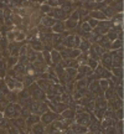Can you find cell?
<instances>
[{
	"mask_svg": "<svg viewBox=\"0 0 124 134\" xmlns=\"http://www.w3.org/2000/svg\"><path fill=\"white\" fill-rule=\"evenodd\" d=\"M21 113V108L18 104H9L5 108V114L9 118H15Z\"/></svg>",
	"mask_w": 124,
	"mask_h": 134,
	"instance_id": "6da1fadb",
	"label": "cell"
},
{
	"mask_svg": "<svg viewBox=\"0 0 124 134\" xmlns=\"http://www.w3.org/2000/svg\"><path fill=\"white\" fill-rule=\"evenodd\" d=\"M75 118L77 120V124H81L83 127H89V124H91V118L87 113H77L75 115Z\"/></svg>",
	"mask_w": 124,
	"mask_h": 134,
	"instance_id": "7a4b0ae2",
	"label": "cell"
},
{
	"mask_svg": "<svg viewBox=\"0 0 124 134\" xmlns=\"http://www.w3.org/2000/svg\"><path fill=\"white\" fill-rule=\"evenodd\" d=\"M29 92H30V94H31L35 99H43V98H45L43 91H41V90L38 88L36 83H33V85H31V86H30Z\"/></svg>",
	"mask_w": 124,
	"mask_h": 134,
	"instance_id": "3957f363",
	"label": "cell"
},
{
	"mask_svg": "<svg viewBox=\"0 0 124 134\" xmlns=\"http://www.w3.org/2000/svg\"><path fill=\"white\" fill-rule=\"evenodd\" d=\"M57 118V114L55 113V112H45L42 114V117H41V120H42L43 124H50L51 122H53V120Z\"/></svg>",
	"mask_w": 124,
	"mask_h": 134,
	"instance_id": "277c9868",
	"label": "cell"
},
{
	"mask_svg": "<svg viewBox=\"0 0 124 134\" xmlns=\"http://www.w3.org/2000/svg\"><path fill=\"white\" fill-rule=\"evenodd\" d=\"M102 65L104 68H110L112 67V53H104L102 55Z\"/></svg>",
	"mask_w": 124,
	"mask_h": 134,
	"instance_id": "5b68a950",
	"label": "cell"
},
{
	"mask_svg": "<svg viewBox=\"0 0 124 134\" xmlns=\"http://www.w3.org/2000/svg\"><path fill=\"white\" fill-rule=\"evenodd\" d=\"M71 129L73 130V134H83L87 132V127H83L81 124H73L71 125Z\"/></svg>",
	"mask_w": 124,
	"mask_h": 134,
	"instance_id": "8992f818",
	"label": "cell"
},
{
	"mask_svg": "<svg viewBox=\"0 0 124 134\" xmlns=\"http://www.w3.org/2000/svg\"><path fill=\"white\" fill-rule=\"evenodd\" d=\"M38 120H40V117H38L37 114H30L29 117H27V120H26V125H27V127H31V125L38 123Z\"/></svg>",
	"mask_w": 124,
	"mask_h": 134,
	"instance_id": "52a82bcc",
	"label": "cell"
},
{
	"mask_svg": "<svg viewBox=\"0 0 124 134\" xmlns=\"http://www.w3.org/2000/svg\"><path fill=\"white\" fill-rule=\"evenodd\" d=\"M32 133L33 134H45V127L42 123H36L32 125Z\"/></svg>",
	"mask_w": 124,
	"mask_h": 134,
	"instance_id": "ba28073f",
	"label": "cell"
},
{
	"mask_svg": "<svg viewBox=\"0 0 124 134\" xmlns=\"http://www.w3.org/2000/svg\"><path fill=\"white\" fill-rule=\"evenodd\" d=\"M36 85H37V87L41 90V91H47V88L51 86L47 80H41V78L37 80V83H36Z\"/></svg>",
	"mask_w": 124,
	"mask_h": 134,
	"instance_id": "9c48e42d",
	"label": "cell"
},
{
	"mask_svg": "<svg viewBox=\"0 0 124 134\" xmlns=\"http://www.w3.org/2000/svg\"><path fill=\"white\" fill-rule=\"evenodd\" d=\"M73 118H75V112L72 109H65L60 117V119H73Z\"/></svg>",
	"mask_w": 124,
	"mask_h": 134,
	"instance_id": "30bf717a",
	"label": "cell"
},
{
	"mask_svg": "<svg viewBox=\"0 0 124 134\" xmlns=\"http://www.w3.org/2000/svg\"><path fill=\"white\" fill-rule=\"evenodd\" d=\"M61 53L56 51V50H52V52H51V61H52L55 65H58V63L61 62Z\"/></svg>",
	"mask_w": 124,
	"mask_h": 134,
	"instance_id": "8fae6325",
	"label": "cell"
},
{
	"mask_svg": "<svg viewBox=\"0 0 124 134\" xmlns=\"http://www.w3.org/2000/svg\"><path fill=\"white\" fill-rule=\"evenodd\" d=\"M89 90H91L93 93H94L95 96H102L100 94V92H102V90H100V87L99 85H98V81L97 82H93V83H91V86H89Z\"/></svg>",
	"mask_w": 124,
	"mask_h": 134,
	"instance_id": "7c38bea8",
	"label": "cell"
},
{
	"mask_svg": "<svg viewBox=\"0 0 124 134\" xmlns=\"http://www.w3.org/2000/svg\"><path fill=\"white\" fill-rule=\"evenodd\" d=\"M66 13L63 11L62 9H58V10H55L53 13H51L50 14V18H52V16H55V18H57V19H60V20H62V19H65L66 18Z\"/></svg>",
	"mask_w": 124,
	"mask_h": 134,
	"instance_id": "4fadbf2b",
	"label": "cell"
},
{
	"mask_svg": "<svg viewBox=\"0 0 124 134\" xmlns=\"http://www.w3.org/2000/svg\"><path fill=\"white\" fill-rule=\"evenodd\" d=\"M91 16H92V19H94V20H105V16L104 14L102 13V11H98V10H93L91 13Z\"/></svg>",
	"mask_w": 124,
	"mask_h": 134,
	"instance_id": "5bb4252c",
	"label": "cell"
},
{
	"mask_svg": "<svg viewBox=\"0 0 124 134\" xmlns=\"http://www.w3.org/2000/svg\"><path fill=\"white\" fill-rule=\"evenodd\" d=\"M102 13H103V14H104V16L105 18H113V16H115V10H113L112 9V8H110V6H108V8H104V10H103V11H102Z\"/></svg>",
	"mask_w": 124,
	"mask_h": 134,
	"instance_id": "9a60e30c",
	"label": "cell"
},
{
	"mask_svg": "<svg viewBox=\"0 0 124 134\" xmlns=\"http://www.w3.org/2000/svg\"><path fill=\"white\" fill-rule=\"evenodd\" d=\"M56 24V19H52V18H43V21H42V25L46 26V27H50V26H53Z\"/></svg>",
	"mask_w": 124,
	"mask_h": 134,
	"instance_id": "2e32d148",
	"label": "cell"
},
{
	"mask_svg": "<svg viewBox=\"0 0 124 134\" xmlns=\"http://www.w3.org/2000/svg\"><path fill=\"white\" fill-rule=\"evenodd\" d=\"M5 83H6V86H8V88L9 90H14L15 88V83H16V80H14L13 77H6L5 78Z\"/></svg>",
	"mask_w": 124,
	"mask_h": 134,
	"instance_id": "e0dca14e",
	"label": "cell"
},
{
	"mask_svg": "<svg viewBox=\"0 0 124 134\" xmlns=\"http://www.w3.org/2000/svg\"><path fill=\"white\" fill-rule=\"evenodd\" d=\"M87 85H88V82H87L86 78H82V80H80V81L76 83V88L77 91H82L83 88H86Z\"/></svg>",
	"mask_w": 124,
	"mask_h": 134,
	"instance_id": "ac0fdd59",
	"label": "cell"
},
{
	"mask_svg": "<svg viewBox=\"0 0 124 134\" xmlns=\"http://www.w3.org/2000/svg\"><path fill=\"white\" fill-rule=\"evenodd\" d=\"M65 29H66L65 23H62V21H56V24L53 25V31H56V32H62Z\"/></svg>",
	"mask_w": 124,
	"mask_h": 134,
	"instance_id": "d6986e66",
	"label": "cell"
},
{
	"mask_svg": "<svg viewBox=\"0 0 124 134\" xmlns=\"http://www.w3.org/2000/svg\"><path fill=\"white\" fill-rule=\"evenodd\" d=\"M98 85H99V87H100V90H102V91H107V90L109 88V81L103 80V78L98 82Z\"/></svg>",
	"mask_w": 124,
	"mask_h": 134,
	"instance_id": "ffe728a7",
	"label": "cell"
},
{
	"mask_svg": "<svg viewBox=\"0 0 124 134\" xmlns=\"http://www.w3.org/2000/svg\"><path fill=\"white\" fill-rule=\"evenodd\" d=\"M113 124H114V120L112 119V118H107V117H105L104 119H103V122H102V125H103V128L113 127Z\"/></svg>",
	"mask_w": 124,
	"mask_h": 134,
	"instance_id": "44dd1931",
	"label": "cell"
},
{
	"mask_svg": "<svg viewBox=\"0 0 124 134\" xmlns=\"http://www.w3.org/2000/svg\"><path fill=\"white\" fill-rule=\"evenodd\" d=\"M80 51H87L89 48V41L87 40H81V43H80Z\"/></svg>",
	"mask_w": 124,
	"mask_h": 134,
	"instance_id": "7402d4cb",
	"label": "cell"
},
{
	"mask_svg": "<svg viewBox=\"0 0 124 134\" xmlns=\"http://www.w3.org/2000/svg\"><path fill=\"white\" fill-rule=\"evenodd\" d=\"M31 48H35V50H43V46L42 43H41V41H36V40H33V41H31Z\"/></svg>",
	"mask_w": 124,
	"mask_h": 134,
	"instance_id": "603a6c76",
	"label": "cell"
},
{
	"mask_svg": "<svg viewBox=\"0 0 124 134\" xmlns=\"http://www.w3.org/2000/svg\"><path fill=\"white\" fill-rule=\"evenodd\" d=\"M42 58H43V61H46L47 62V65H50V63L52 62L51 61V55H50V52H48L47 50H43V52H42Z\"/></svg>",
	"mask_w": 124,
	"mask_h": 134,
	"instance_id": "cb8c5ba5",
	"label": "cell"
},
{
	"mask_svg": "<svg viewBox=\"0 0 124 134\" xmlns=\"http://www.w3.org/2000/svg\"><path fill=\"white\" fill-rule=\"evenodd\" d=\"M113 73H114V77L122 78V75H123V70H122V67H114V68H113Z\"/></svg>",
	"mask_w": 124,
	"mask_h": 134,
	"instance_id": "d4e9b609",
	"label": "cell"
},
{
	"mask_svg": "<svg viewBox=\"0 0 124 134\" xmlns=\"http://www.w3.org/2000/svg\"><path fill=\"white\" fill-rule=\"evenodd\" d=\"M76 25H77L76 21H73V20H71V19H68L66 23H65V27H67V29H73V27H76Z\"/></svg>",
	"mask_w": 124,
	"mask_h": 134,
	"instance_id": "484cf974",
	"label": "cell"
},
{
	"mask_svg": "<svg viewBox=\"0 0 124 134\" xmlns=\"http://www.w3.org/2000/svg\"><path fill=\"white\" fill-rule=\"evenodd\" d=\"M122 41L120 40H114L113 41V43L110 45V48H113V50H115V48H122Z\"/></svg>",
	"mask_w": 124,
	"mask_h": 134,
	"instance_id": "4316f807",
	"label": "cell"
},
{
	"mask_svg": "<svg viewBox=\"0 0 124 134\" xmlns=\"http://www.w3.org/2000/svg\"><path fill=\"white\" fill-rule=\"evenodd\" d=\"M105 98H107V99H112V98H114V92H113V88H112V87L108 88V90L105 91Z\"/></svg>",
	"mask_w": 124,
	"mask_h": 134,
	"instance_id": "83f0119b",
	"label": "cell"
},
{
	"mask_svg": "<svg viewBox=\"0 0 124 134\" xmlns=\"http://www.w3.org/2000/svg\"><path fill=\"white\" fill-rule=\"evenodd\" d=\"M88 67L91 68V70H94V68H97L98 67V63H97V61H94V60H92V58H88Z\"/></svg>",
	"mask_w": 124,
	"mask_h": 134,
	"instance_id": "f1b7e54d",
	"label": "cell"
},
{
	"mask_svg": "<svg viewBox=\"0 0 124 134\" xmlns=\"http://www.w3.org/2000/svg\"><path fill=\"white\" fill-rule=\"evenodd\" d=\"M82 30H83L84 32H89L92 29H91V26L88 25V23H84V24L82 25Z\"/></svg>",
	"mask_w": 124,
	"mask_h": 134,
	"instance_id": "f546056e",
	"label": "cell"
},
{
	"mask_svg": "<svg viewBox=\"0 0 124 134\" xmlns=\"http://www.w3.org/2000/svg\"><path fill=\"white\" fill-rule=\"evenodd\" d=\"M105 134H117L115 133V128L114 127H108V128H105Z\"/></svg>",
	"mask_w": 124,
	"mask_h": 134,
	"instance_id": "4dcf8cb0",
	"label": "cell"
},
{
	"mask_svg": "<svg viewBox=\"0 0 124 134\" xmlns=\"http://www.w3.org/2000/svg\"><path fill=\"white\" fill-rule=\"evenodd\" d=\"M88 25L91 26V29H92V27H95V26H98V21H97V20H94V19H91L89 21H88Z\"/></svg>",
	"mask_w": 124,
	"mask_h": 134,
	"instance_id": "1f68e13d",
	"label": "cell"
},
{
	"mask_svg": "<svg viewBox=\"0 0 124 134\" xmlns=\"http://www.w3.org/2000/svg\"><path fill=\"white\" fill-rule=\"evenodd\" d=\"M115 118H119V119L122 120V118H123V110H122V108L117 109V112H115Z\"/></svg>",
	"mask_w": 124,
	"mask_h": 134,
	"instance_id": "d6a6232c",
	"label": "cell"
},
{
	"mask_svg": "<svg viewBox=\"0 0 124 134\" xmlns=\"http://www.w3.org/2000/svg\"><path fill=\"white\" fill-rule=\"evenodd\" d=\"M70 19L73 20V21H76V23H77V20L80 19V15H78V11H75V13L72 14V16L70 18Z\"/></svg>",
	"mask_w": 124,
	"mask_h": 134,
	"instance_id": "836d02e7",
	"label": "cell"
},
{
	"mask_svg": "<svg viewBox=\"0 0 124 134\" xmlns=\"http://www.w3.org/2000/svg\"><path fill=\"white\" fill-rule=\"evenodd\" d=\"M115 92H118V97H119V98L123 97V90H122V86L115 87Z\"/></svg>",
	"mask_w": 124,
	"mask_h": 134,
	"instance_id": "e575fe53",
	"label": "cell"
},
{
	"mask_svg": "<svg viewBox=\"0 0 124 134\" xmlns=\"http://www.w3.org/2000/svg\"><path fill=\"white\" fill-rule=\"evenodd\" d=\"M16 61H18V58H16V57H10V58H8V63H9V67L13 66V65H14Z\"/></svg>",
	"mask_w": 124,
	"mask_h": 134,
	"instance_id": "d590c367",
	"label": "cell"
},
{
	"mask_svg": "<svg viewBox=\"0 0 124 134\" xmlns=\"http://www.w3.org/2000/svg\"><path fill=\"white\" fill-rule=\"evenodd\" d=\"M47 4H51L52 6H57V5L60 4V3H58V1H48Z\"/></svg>",
	"mask_w": 124,
	"mask_h": 134,
	"instance_id": "8d00e7d4",
	"label": "cell"
},
{
	"mask_svg": "<svg viewBox=\"0 0 124 134\" xmlns=\"http://www.w3.org/2000/svg\"><path fill=\"white\" fill-rule=\"evenodd\" d=\"M4 124V117H3V114H0V125Z\"/></svg>",
	"mask_w": 124,
	"mask_h": 134,
	"instance_id": "74e56055",
	"label": "cell"
},
{
	"mask_svg": "<svg viewBox=\"0 0 124 134\" xmlns=\"http://www.w3.org/2000/svg\"><path fill=\"white\" fill-rule=\"evenodd\" d=\"M42 10H43V11H48V10H50V8H48V6H46V5H43Z\"/></svg>",
	"mask_w": 124,
	"mask_h": 134,
	"instance_id": "f35d334b",
	"label": "cell"
},
{
	"mask_svg": "<svg viewBox=\"0 0 124 134\" xmlns=\"http://www.w3.org/2000/svg\"><path fill=\"white\" fill-rule=\"evenodd\" d=\"M0 134H9V133H8V130H5V129H0Z\"/></svg>",
	"mask_w": 124,
	"mask_h": 134,
	"instance_id": "ab89813d",
	"label": "cell"
},
{
	"mask_svg": "<svg viewBox=\"0 0 124 134\" xmlns=\"http://www.w3.org/2000/svg\"><path fill=\"white\" fill-rule=\"evenodd\" d=\"M0 40H1V32H0Z\"/></svg>",
	"mask_w": 124,
	"mask_h": 134,
	"instance_id": "60d3db41",
	"label": "cell"
}]
</instances>
